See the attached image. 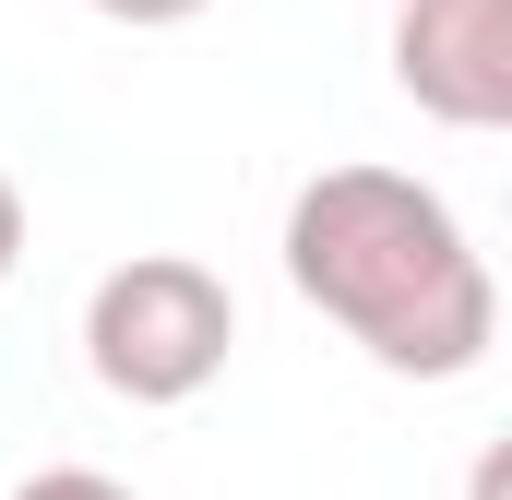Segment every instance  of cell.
Instances as JSON below:
<instances>
[{"instance_id":"1","label":"cell","mask_w":512,"mask_h":500,"mask_svg":"<svg viewBox=\"0 0 512 500\" xmlns=\"http://www.w3.org/2000/svg\"><path fill=\"white\" fill-rule=\"evenodd\" d=\"M286 286L393 381H465L501 346V286L465 215L405 167H322L286 203Z\"/></svg>"},{"instance_id":"2","label":"cell","mask_w":512,"mask_h":500,"mask_svg":"<svg viewBox=\"0 0 512 500\" xmlns=\"http://www.w3.org/2000/svg\"><path fill=\"white\" fill-rule=\"evenodd\" d=\"M227 346H239V298L191 250H131L84 298V370L120 405H191V393H215Z\"/></svg>"},{"instance_id":"3","label":"cell","mask_w":512,"mask_h":500,"mask_svg":"<svg viewBox=\"0 0 512 500\" xmlns=\"http://www.w3.org/2000/svg\"><path fill=\"white\" fill-rule=\"evenodd\" d=\"M393 84L441 131L512 120V0H393Z\"/></svg>"},{"instance_id":"4","label":"cell","mask_w":512,"mask_h":500,"mask_svg":"<svg viewBox=\"0 0 512 500\" xmlns=\"http://www.w3.org/2000/svg\"><path fill=\"white\" fill-rule=\"evenodd\" d=\"M12 500H131V489H120V477H96V465H36Z\"/></svg>"},{"instance_id":"5","label":"cell","mask_w":512,"mask_h":500,"mask_svg":"<svg viewBox=\"0 0 512 500\" xmlns=\"http://www.w3.org/2000/svg\"><path fill=\"white\" fill-rule=\"evenodd\" d=\"M84 12H108V24H191V12H215V0H84Z\"/></svg>"},{"instance_id":"6","label":"cell","mask_w":512,"mask_h":500,"mask_svg":"<svg viewBox=\"0 0 512 500\" xmlns=\"http://www.w3.org/2000/svg\"><path fill=\"white\" fill-rule=\"evenodd\" d=\"M12 262H24V191L0 179V274H12Z\"/></svg>"}]
</instances>
